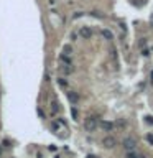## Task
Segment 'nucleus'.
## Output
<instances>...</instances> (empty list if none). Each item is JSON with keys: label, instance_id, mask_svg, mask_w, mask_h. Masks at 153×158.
<instances>
[{"label": "nucleus", "instance_id": "10", "mask_svg": "<svg viewBox=\"0 0 153 158\" xmlns=\"http://www.w3.org/2000/svg\"><path fill=\"white\" fill-rule=\"evenodd\" d=\"M102 36L105 40H112V32H109V30H102Z\"/></svg>", "mask_w": 153, "mask_h": 158}, {"label": "nucleus", "instance_id": "9", "mask_svg": "<svg viewBox=\"0 0 153 158\" xmlns=\"http://www.w3.org/2000/svg\"><path fill=\"white\" fill-rule=\"evenodd\" d=\"M138 157H140V155L137 153L135 150H128L127 151V157H125V158H138Z\"/></svg>", "mask_w": 153, "mask_h": 158}, {"label": "nucleus", "instance_id": "2", "mask_svg": "<svg viewBox=\"0 0 153 158\" xmlns=\"http://www.w3.org/2000/svg\"><path fill=\"white\" fill-rule=\"evenodd\" d=\"M135 147H137V140H135V138H133V137H127V138H125V140H124V148H125V150H135Z\"/></svg>", "mask_w": 153, "mask_h": 158}, {"label": "nucleus", "instance_id": "8", "mask_svg": "<svg viewBox=\"0 0 153 158\" xmlns=\"http://www.w3.org/2000/svg\"><path fill=\"white\" fill-rule=\"evenodd\" d=\"M61 73H64V74L72 73V66L71 64H64V66H61Z\"/></svg>", "mask_w": 153, "mask_h": 158}, {"label": "nucleus", "instance_id": "3", "mask_svg": "<svg viewBox=\"0 0 153 158\" xmlns=\"http://www.w3.org/2000/svg\"><path fill=\"white\" fill-rule=\"evenodd\" d=\"M79 35H81L84 40H89L91 36H92V30H91L89 26H82V28L79 30Z\"/></svg>", "mask_w": 153, "mask_h": 158}, {"label": "nucleus", "instance_id": "18", "mask_svg": "<svg viewBox=\"0 0 153 158\" xmlns=\"http://www.w3.org/2000/svg\"><path fill=\"white\" fill-rule=\"evenodd\" d=\"M0 155H2V147H0Z\"/></svg>", "mask_w": 153, "mask_h": 158}, {"label": "nucleus", "instance_id": "11", "mask_svg": "<svg viewBox=\"0 0 153 158\" xmlns=\"http://www.w3.org/2000/svg\"><path fill=\"white\" fill-rule=\"evenodd\" d=\"M59 58H61V61H63L64 64H71V60L68 58V54H61Z\"/></svg>", "mask_w": 153, "mask_h": 158}, {"label": "nucleus", "instance_id": "7", "mask_svg": "<svg viewBox=\"0 0 153 158\" xmlns=\"http://www.w3.org/2000/svg\"><path fill=\"white\" fill-rule=\"evenodd\" d=\"M114 127H119V129H125V127H127V120H125V119H119L117 122L114 123Z\"/></svg>", "mask_w": 153, "mask_h": 158}, {"label": "nucleus", "instance_id": "6", "mask_svg": "<svg viewBox=\"0 0 153 158\" xmlns=\"http://www.w3.org/2000/svg\"><path fill=\"white\" fill-rule=\"evenodd\" d=\"M68 99H69V101H71V102H72V104H76V102H78V101H79V96H78V94H76V92L69 91V92H68Z\"/></svg>", "mask_w": 153, "mask_h": 158}, {"label": "nucleus", "instance_id": "12", "mask_svg": "<svg viewBox=\"0 0 153 158\" xmlns=\"http://www.w3.org/2000/svg\"><path fill=\"white\" fill-rule=\"evenodd\" d=\"M63 49H64V54H71V53H72V48H71L69 45H66Z\"/></svg>", "mask_w": 153, "mask_h": 158}, {"label": "nucleus", "instance_id": "4", "mask_svg": "<svg viewBox=\"0 0 153 158\" xmlns=\"http://www.w3.org/2000/svg\"><path fill=\"white\" fill-rule=\"evenodd\" d=\"M102 145H104L105 148H114V147H115V138H114V137H105V138L102 140Z\"/></svg>", "mask_w": 153, "mask_h": 158}, {"label": "nucleus", "instance_id": "13", "mask_svg": "<svg viewBox=\"0 0 153 158\" xmlns=\"http://www.w3.org/2000/svg\"><path fill=\"white\" fill-rule=\"evenodd\" d=\"M51 105H53V107H51V110H53V112L56 114L58 110H59V104H58V102H53V104H51Z\"/></svg>", "mask_w": 153, "mask_h": 158}, {"label": "nucleus", "instance_id": "1", "mask_svg": "<svg viewBox=\"0 0 153 158\" xmlns=\"http://www.w3.org/2000/svg\"><path fill=\"white\" fill-rule=\"evenodd\" d=\"M97 125H99V122H97L96 117H87L84 122V129L87 130V132H94V130L97 129Z\"/></svg>", "mask_w": 153, "mask_h": 158}, {"label": "nucleus", "instance_id": "15", "mask_svg": "<svg viewBox=\"0 0 153 158\" xmlns=\"http://www.w3.org/2000/svg\"><path fill=\"white\" fill-rule=\"evenodd\" d=\"M145 120H146V123L153 125V117H152V115H146V117H145Z\"/></svg>", "mask_w": 153, "mask_h": 158}, {"label": "nucleus", "instance_id": "5", "mask_svg": "<svg viewBox=\"0 0 153 158\" xmlns=\"http://www.w3.org/2000/svg\"><path fill=\"white\" fill-rule=\"evenodd\" d=\"M99 125L102 127V129L105 130V132H111V130L114 129V123H112V122H107V120H100Z\"/></svg>", "mask_w": 153, "mask_h": 158}, {"label": "nucleus", "instance_id": "19", "mask_svg": "<svg viewBox=\"0 0 153 158\" xmlns=\"http://www.w3.org/2000/svg\"><path fill=\"white\" fill-rule=\"evenodd\" d=\"M138 158H145V157H138Z\"/></svg>", "mask_w": 153, "mask_h": 158}, {"label": "nucleus", "instance_id": "14", "mask_svg": "<svg viewBox=\"0 0 153 158\" xmlns=\"http://www.w3.org/2000/svg\"><path fill=\"white\" fill-rule=\"evenodd\" d=\"M58 82H59V86H61V87H66V86H68V82L64 81L63 77H59V79H58Z\"/></svg>", "mask_w": 153, "mask_h": 158}, {"label": "nucleus", "instance_id": "16", "mask_svg": "<svg viewBox=\"0 0 153 158\" xmlns=\"http://www.w3.org/2000/svg\"><path fill=\"white\" fill-rule=\"evenodd\" d=\"M146 140H148L150 143H153V135H152V134H150V135H146Z\"/></svg>", "mask_w": 153, "mask_h": 158}, {"label": "nucleus", "instance_id": "17", "mask_svg": "<svg viewBox=\"0 0 153 158\" xmlns=\"http://www.w3.org/2000/svg\"><path fill=\"white\" fill-rule=\"evenodd\" d=\"M87 158H97V157H94V155H89V157H87Z\"/></svg>", "mask_w": 153, "mask_h": 158}]
</instances>
